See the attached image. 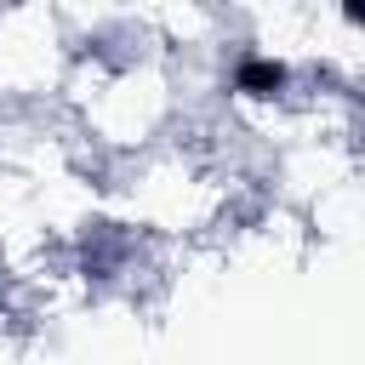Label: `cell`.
Masks as SVG:
<instances>
[{"label":"cell","mask_w":365,"mask_h":365,"mask_svg":"<svg viewBox=\"0 0 365 365\" xmlns=\"http://www.w3.org/2000/svg\"><path fill=\"white\" fill-rule=\"evenodd\" d=\"M234 86H240V91H251V97H268V91H279V86H285V68H279V63H268V57H245V63H240V74H234Z\"/></svg>","instance_id":"cell-1"},{"label":"cell","mask_w":365,"mask_h":365,"mask_svg":"<svg viewBox=\"0 0 365 365\" xmlns=\"http://www.w3.org/2000/svg\"><path fill=\"white\" fill-rule=\"evenodd\" d=\"M348 17H354V23H365V6H348Z\"/></svg>","instance_id":"cell-2"}]
</instances>
